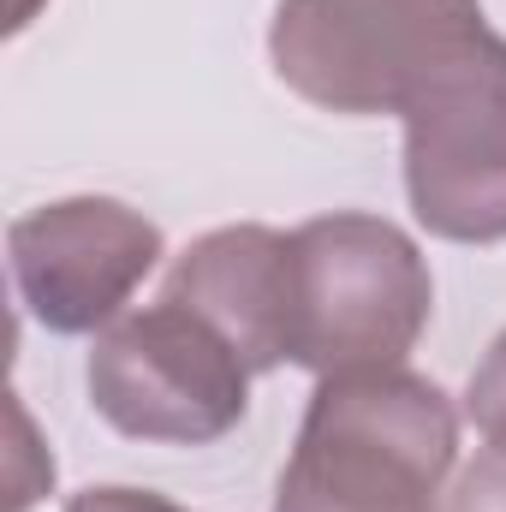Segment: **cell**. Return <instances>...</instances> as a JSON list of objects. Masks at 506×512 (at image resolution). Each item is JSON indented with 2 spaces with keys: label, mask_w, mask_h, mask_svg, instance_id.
Here are the masks:
<instances>
[{
  "label": "cell",
  "mask_w": 506,
  "mask_h": 512,
  "mask_svg": "<svg viewBox=\"0 0 506 512\" xmlns=\"http://www.w3.org/2000/svg\"><path fill=\"white\" fill-rule=\"evenodd\" d=\"M459 465V411L417 370L322 376L274 512H441Z\"/></svg>",
  "instance_id": "obj_1"
},
{
  "label": "cell",
  "mask_w": 506,
  "mask_h": 512,
  "mask_svg": "<svg viewBox=\"0 0 506 512\" xmlns=\"http://www.w3.org/2000/svg\"><path fill=\"white\" fill-rule=\"evenodd\" d=\"M429 316V262L393 221L340 209L292 227V364L316 382L399 370Z\"/></svg>",
  "instance_id": "obj_2"
},
{
  "label": "cell",
  "mask_w": 506,
  "mask_h": 512,
  "mask_svg": "<svg viewBox=\"0 0 506 512\" xmlns=\"http://www.w3.org/2000/svg\"><path fill=\"white\" fill-rule=\"evenodd\" d=\"M483 30V0H280L268 60L310 108L376 120L405 114L423 78Z\"/></svg>",
  "instance_id": "obj_3"
},
{
  "label": "cell",
  "mask_w": 506,
  "mask_h": 512,
  "mask_svg": "<svg viewBox=\"0 0 506 512\" xmlns=\"http://www.w3.org/2000/svg\"><path fill=\"white\" fill-rule=\"evenodd\" d=\"M84 382L102 423L155 447H209L251 411V364L173 298L102 328Z\"/></svg>",
  "instance_id": "obj_4"
},
{
  "label": "cell",
  "mask_w": 506,
  "mask_h": 512,
  "mask_svg": "<svg viewBox=\"0 0 506 512\" xmlns=\"http://www.w3.org/2000/svg\"><path fill=\"white\" fill-rule=\"evenodd\" d=\"M405 197L447 245L506 239V36L483 30L405 102Z\"/></svg>",
  "instance_id": "obj_5"
},
{
  "label": "cell",
  "mask_w": 506,
  "mask_h": 512,
  "mask_svg": "<svg viewBox=\"0 0 506 512\" xmlns=\"http://www.w3.org/2000/svg\"><path fill=\"white\" fill-rule=\"evenodd\" d=\"M161 251V227L120 197H60L6 227L12 286L48 334L114 328Z\"/></svg>",
  "instance_id": "obj_6"
},
{
  "label": "cell",
  "mask_w": 506,
  "mask_h": 512,
  "mask_svg": "<svg viewBox=\"0 0 506 512\" xmlns=\"http://www.w3.org/2000/svg\"><path fill=\"white\" fill-rule=\"evenodd\" d=\"M161 298L221 328L251 376L292 364V233L256 221L215 227L173 262Z\"/></svg>",
  "instance_id": "obj_7"
},
{
  "label": "cell",
  "mask_w": 506,
  "mask_h": 512,
  "mask_svg": "<svg viewBox=\"0 0 506 512\" xmlns=\"http://www.w3.org/2000/svg\"><path fill=\"white\" fill-rule=\"evenodd\" d=\"M12 477H6V512H30L48 489H54V459L36 447V429H30V411L18 405L12 393Z\"/></svg>",
  "instance_id": "obj_8"
},
{
  "label": "cell",
  "mask_w": 506,
  "mask_h": 512,
  "mask_svg": "<svg viewBox=\"0 0 506 512\" xmlns=\"http://www.w3.org/2000/svg\"><path fill=\"white\" fill-rule=\"evenodd\" d=\"M465 417L477 423V435H489L495 447H506V328L495 334V346L483 352V364L471 370Z\"/></svg>",
  "instance_id": "obj_9"
},
{
  "label": "cell",
  "mask_w": 506,
  "mask_h": 512,
  "mask_svg": "<svg viewBox=\"0 0 506 512\" xmlns=\"http://www.w3.org/2000/svg\"><path fill=\"white\" fill-rule=\"evenodd\" d=\"M441 512H506V447L489 441V447L459 471V483H453V495H447Z\"/></svg>",
  "instance_id": "obj_10"
},
{
  "label": "cell",
  "mask_w": 506,
  "mask_h": 512,
  "mask_svg": "<svg viewBox=\"0 0 506 512\" xmlns=\"http://www.w3.org/2000/svg\"><path fill=\"white\" fill-rule=\"evenodd\" d=\"M66 512H185L173 507L167 495H149V489H84V495H72Z\"/></svg>",
  "instance_id": "obj_11"
},
{
  "label": "cell",
  "mask_w": 506,
  "mask_h": 512,
  "mask_svg": "<svg viewBox=\"0 0 506 512\" xmlns=\"http://www.w3.org/2000/svg\"><path fill=\"white\" fill-rule=\"evenodd\" d=\"M36 6H42V0H12V24H6V30L18 36V30H24V24L36 18Z\"/></svg>",
  "instance_id": "obj_12"
}]
</instances>
